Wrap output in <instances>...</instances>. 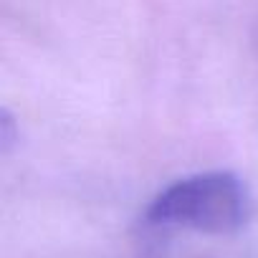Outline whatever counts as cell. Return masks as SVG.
<instances>
[{
	"mask_svg": "<svg viewBox=\"0 0 258 258\" xmlns=\"http://www.w3.org/2000/svg\"><path fill=\"white\" fill-rule=\"evenodd\" d=\"M253 218V195L233 172H198L165 187L145 210L150 228L233 235Z\"/></svg>",
	"mask_w": 258,
	"mask_h": 258,
	"instance_id": "obj_1",
	"label": "cell"
}]
</instances>
